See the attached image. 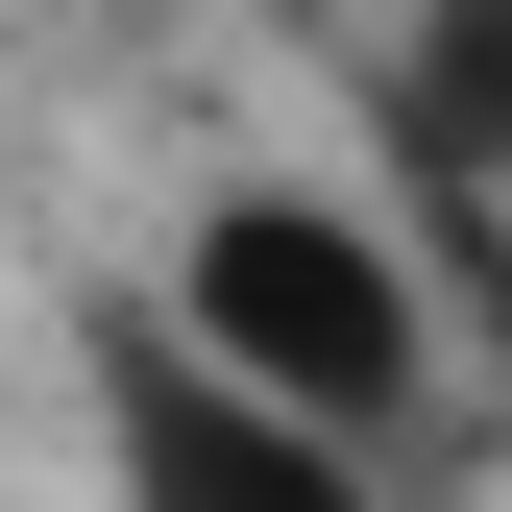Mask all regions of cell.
I'll return each mask as SVG.
<instances>
[{
    "instance_id": "cell-2",
    "label": "cell",
    "mask_w": 512,
    "mask_h": 512,
    "mask_svg": "<svg viewBox=\"0 0 512 512\" xmlns=\"http://www.w3.org/2000/svg\"><path fill=\"white\" fill-rule=\"evenodd\" d=\"M74 391H98V512H391V439L244 391L220 342H171V293H98Z\"/></svg>"
},
{
    "instance_id": "cell-1",
    "label": "cell",
    "mask_w": 512,
    "mask_h": 512,
    "mask_svg": "<svg viewBox=\"0 0 512 512\" xmlns=\"http://www.w3.org/2000/svg\"><path fill=\"white\" fill-rule=\"evenodd\" d=\"M147 293H171V342H220L244 391H293V415H342V439H391L439 391V269L366 196H317V171H220Z\"/></svg>"
},
{
    "instance_id": "cell-3",
    "label": "cell",
    "mask_w": 512,
    "mask_h": 512,
    "mask_svg": "<svg viewBox=\"0 0 512 512\" xmlns=\"http://www.w3.org/2000/svg\"><path fill=\"white\" fill-rule=\"evenodd\" d=\"M391 122L464 196H512V0H415V49H391Z\"/></svg>"
}]
</instances>
